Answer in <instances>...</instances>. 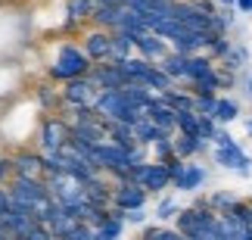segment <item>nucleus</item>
Listing matches in <instances>:
<instances>
[{
  "mask_svg": "<svg viewBox=\"0 0 252 240\" xmlns=\"http://www.w3.org/2000/svg\"><path fill=\"white\" fill-rule=\"evenodd\" d=\"M134 56V34L125 32H112L109 37V63H125Z\"/></svg>",
  "mask_w": 252,
  "mask_h": 240,
  "instance_id": "nucleus-21",
  "label": "nucleus"
},
{
  "mask_svg": "<svg viewBox=\"0 0 252 240\" xmlns=\"http://www.w3.org/2000/svg\"><path fill=\"white\" fill-rule=\"evenodd\" d=\"M94 109H96V116L103 122H122V125H137L143 116H147L143 109L131 106L122 91H100L96 100H94Z\"/></svg>",
  "mask_w": 252,
  "mask_h": 240,
  "instance_id": "nucleus-4",
  "label": "nucleus"
},
{
  "mask_svg": "<svg viewBox=\"0 0 252 240\" xmlns=\"http://www.w3.org/2000/svg\"><path fill=\"white\" fill-rule=\"evenodd\" d=\"M240 88H243L246 100H252V69H246L243 75H240Z\"/></svg>",
  "mask_w": 252,
  "mask_h": 240,
  "instance_id": "nucleus-40",
  "label": "nucleus"
},
{
  "mask_svg": "<svg viewBox=\"0 0 252 240\" xmlns=\"http://www.w3.org/2000/svg\"><path fill=\"white\" fill-rule=\"evenodd\" d=\"M6 190H9V197H13L19 206H25L28 212H34L37 218H41L44 209L53 203V197H50V190H47V181H44V178L16 175V178L6 184Z\"/></svg>",
  "mask_w": 252,
  "mask_h": 240,
  "instance_id": "nucleus-3",
  "label": "nucleus"
},
{
  "mask_svg": "<svg viewBox=\"0 0 252 240\" xmlns=\"http://www.w3.org/2000/svg\"><path fill=\"white\" fill-rule=\"evenodd\" d=\"M212 162L224 171H234L240 178L252 175V156L246 153V147L240 140H234L230 147H212Z\"/></svg>",
  "mask_w": 252,
  "mask_h": 240,
  "instance_id": "nucleus-7",
  "label": "nucleus"
},
{
  "mask_svg": "<svg viewBox=\"0 0 252 240\" xmlns=\"http://www.w3.org/2000/svg\"><path fill=\"white\" fill-rule=\"evenodd\" d=\"M65 240H100V237H96V228H94V225H84V222H81Z\"/></svg>",
  "mask_w": 252,
  "mask_h": 240,
  "instance_id": "nucleus-37",
  "label": "nucleus"
},
{
  "mask_svg": "<svg viewBox=\"0 0 252 240\" xmlns=\"http://www.w3.org/2000/svg\"><path fill=\"white\" fill-rule=\"evenodd\" d=\"M230 143H234V134H230L224 125H218L215 137H212V147H230Z\"/></svg>",
  "mask_w": 252,
  "mask_h": 240,
  "instance_id": "nucleus-38",
  "label": "nucleus"
},
{
  "mask_svg": "<svg viewBox=\"0 0 252 240\" xmlns=\"http://www.w3.org/2000/svg\"><path fill=\"white\" fill-rule=\"evenodd\" d=\"M128 181H134V184H140L143 190H147L150 197H162L165 190L171 187V175H168V166H162V162H137V166L128 169Z\"/></svg>",
  "mask_w": 252,
  "mask_h": 240,
  "instance_id": "nucleus-6",
  "label": "nucleus"
},
{
  "mask_svg": "<svg viewBox=\"0 0 252 240\" xmlns=\"http://www.w3.org/2000/svg\"><path fill=\"white\" fill-rule=\"evenodd\" d=\"M240 116H243V106H240V100L237 97H227V94H218V103H215V119L218 125H234V122H240Z\"/></svg>",
  "mask_w": 252,
  "mask_h": 240,
  "instance_id": "nucleus-20",
  "label": "nucleus"
},
{
  "mask_svg": "<svg viewBox=\"0 0 252 240\" xmlns=\"http://www.w3.org/2000/svg\"><path fill=\"white\" fill-rule=\"evenodd\" d=\"M60 94H63V106H94L96 100V84L87 78H75V81H65L60 84Z\"/></svg>",
  "mask_w": 252,
  "mask_h": 240,
  "instance_id": "nucleus-10",
  "label": "nucleus"
},
{
  "mask_svg": "<svg viewBox=\"0 0 252 240\" xmlns=\"http://www.w3.org/2000/svg\"><path fill=\"white\" fill-rule=\"evenodd\" d=\"M234 9L243 16H252V0H234Z\"/></svg>",
  "mask_w": 252,
  "mask_h": 240,
  "instance_id": "nucleus-41",
  "label": "nucleus"
},
{
  "mask_svg": "<svg viewBox=\"0 0 252 240\" xmlns=\"http://www.w3.org/2000/svg\"><path fill=\"white\" fill-rule=\"evenodd\" d=\"M122 94L128 97L131 106H137V109H143V112H147V109L153 106V100L159 97V94H153L150 88H143V84H128V88H122Z\"/></svg>",
  "mask_w": 252,
  "mask_h": 240,
  "instance_id": "nucleus-25",
  "label": "nucleus"
},
{
  "mask_svg": "<svg viewBox=\"0 0 252 240\" xmlns=\"http://www.w3.org/2000/svg\"><path fill=\"white\" fill-rule=\"evenodd\" d=\"M249 60H252V50H249V44H243V41H234V47H230V53L221 60L218 66L221 69H227V72H234V75H243L246 72V66H249Z\"/></svg>",
  "mask_w": 252,
  "mask_h": 240,
  "instance_id": "nucleus-19",
  "label": "nucleus"
},
{
  "mask_svg": "<svg viewBox=\"0 0 252 240\" xmlns=\"http://www.w3.org/2000/svg\"><path fill=\"white\" fill-rule=\"evenodd\" d=\"M184 63H187V56H181V53H174V50H171L165 60L159 63V69L165 72L174 84H184Z\"/></svg>",
  "mask_w": 252,
  "mask_h": 240,
  "instance_id": "nucleus-28",
  "label": "nucleus"
},
{
  "mask_svg": "<svg viewBox=\"0 0 252 240\" xmlns=\"http://www.w3.org/2000/svg\"><path fill=\"white\" fill-rule=\"evenodd\" d=\"M178 134H190V137H199V116L193 109L178 112Z\"/></svg>",
  "mask_w": 252,
  "mask_h": 240,
  "instance_id": "nucleus-32",
  "label": "nucleus"
},
{
  "mask_svg": "<svg viewBox=\"0 0 252 240\" xmlns=\"http://www.w3.org/2000/svg\"><path fill=\"white\" fill-rule=\"evenodd\" d=\"M206 181H209V169L202 166V162L190 159V162H184L181 175L171 181V187L181 190V194H199V190L206 187Z\"/></svg>",
  "mask_w": 252,
  "mask_h": 240,
  "instance_id": "nucleus-12",
  "label": "nucleus"
},
{
  "mask_svg": "<svg viewBox=\"0 0 252 240\" xmlns=\"http://www.w3.org/2000/svg\"><path fill=\"white\" fill-rule=\"evenodd\" d=\"M147 203H150V194L140 184H134V181H119V184H112V209H119V212H134V209H147Z\"/></svg>",
  "mask_w": 252,
  "mask_h": 240,
  "instance_id": "nucleus-9",
  "label": "nucleus"
},
{
  "mask_svg": "<svg viewBox=\"0 0 252 240\" xmlns=\"http://www.w3.org/2000/svg\"><path fill=\"white\" fill-rule=\"evenodd\" d=\"M87 78L96 84V91H122V88H128V84H131L119 63H96L94 69L87 72Z\"/></svg>",
  "mask_w": 252,
  "mask_h": 240,
  "instance_id": "nucleus-11",
  "label": "nucleus"
},
{
  "mask_svg": "<svg viewBox=\"0 0 252 240\" xmlns=\"http://www.w3.org/2000/svg\"><path fill=\"white\" fill-rule=\"evenodd\" d=\"M215 103H218V94L193 97V112H196V116H215Z\"/></svg>",
  "mask_w": 252,
  "mask_h": 240,
  "instance_id": "nucleus-35",
  "label": "nucleus"
},
{
  "mask_svg": "<svg viewBox=\"0 0 252 240\" xmlns=\"http://www.w3.org/2000/svg\"><path fill=\"white\" fill-rule=\"evenodd\" d=\"M178 212H181V206H178V200L174 197H159V203H156V222L159 225H174V218H178Z\"/></svg>",
  "mask_w": 252,
  "mask_h": 240,
  "instance_id": "nucleus-30",
  "label": "nucleus"
},
{
  "mask_svg": "<svg viewBox=\"0 0 252 240\" xmlns=\"http://www.w3.org/2000/svg\"><path fill=\"white\" fill-rule=\"evenodd\" d=\"M134 53L137 56H143L147 63H162L165 56L171 53V47H168V41H162L159 34H153V32H147V34H140V37H134Z\"/></svg>",
  "mask_w": 252,
  "mask_h": 240,
  "instance_id": "nucleus-14",
  "label": "nucleus"
},
{
  "mask_svg": "<svg viewBox=\"0 0 252 240\" xmlns=\"http://www.w3.org/2000/svg\"><path fill=\"white\" fill-rule=\"evenodd\" d=\"M109 37H112V32L96 28V25H84V32L78 34L81 50L87 53V60H91L94 66L96 63H109Z\"/></svg>",
  "mask_w": 252,
  "mask_h": 240,
  "instance_id": "nucleus-8",
  "label": "nucleus"
},
{
  "mask_svg": "<svg viewBox=\"0 0 252 240\" xmlns=\"http://www.w3.org/2000/svg\"><path fill=\"white\" fill-rule=\"evenodd\" d=\"M230 47H234V41H230V34H212V32H209V47H206V53H209L215 63H221V60H224V56L230 53Z\"/></svg>",
  "mask_w": 252,
  "mask_h": 240,
  "instance_id": "nucleus-29",
  "label": "nucleus"
},
{
  "mask_svg": "<svg viewBox=\"0 0 252 240\" xmlns=\"http://www.w3.org/2000/svg\"><path fill=\"white\" fill-rule=\"evenodd\" d=\"M171 137H174V134H171ZM171 137H159V140L150 147V159H153V162H162V166H165V162L174 159V140H171Z\"/></svg>",
  "mask_w": 252,
  "mask_h": 240,
  "instance_id": "nucleus-31",
  "label": "nucleus"
},
{
  "mask_svg": "<svg viewBox=\"0 0 252 240\" xmlns=\"http://www.w3.org/2000/svg\"><path fill=\"white\" fill-rule=\"evenodd\" d=\"M41 106L34 103L32 94L6 100L3 112H0V137H3L6 150H19V147H34V134L41 125Z\"/></svg>",
  "mask_w": 252,
  "mask_h": 240,
  "instance_id": "nucleus-1",
  "label": "nucleus"
},
{
  "mask_svg": "<svg viewBox=\"0 0 252 240\" xmlns=\"http://www.w3.org/2000/svg\"><path fill=\"white\" fill-rule=\"evenodd\" d=\"M215 131H218V122H215V119H212V116H199V137H202V140L212 143Z\"/></svg>",
  "mask_w": 252,
  "mask_h": 240,
  "instance_id": "nucleus-36",
  "label": "nucleus"
},
{
  "mask_svg": "<svg viewBox=\"0 0 252 240\" xmlns=\"http://www.w3.org/2000/svg\"><path fill=\"white\" fill-rule=\"evenodd\" d=\"M215 3H218L221 9H234V0H215Z\"/></svg>",
  "mask_w": 252,
  "mask_h": 240,
  "instance_id": "nucleus-43",
  "label": "nucleus"
},
{
  "mask_svg": "<svg viewBox=\"0 0 252 240\" xmlns=\"http://www.w3.org/2000/svg\"><path fill=\"white\" fill-rule=\"evenodd\" d=\"M159 100L171 106L174 112H184V109H193V94L190 91H181V88H171L165 94H159Z\"/></svg>",
  "mask_w": 252,
  "mask_h": 240,
  "instance_id": "nucleus-27",
  "label": "nucleus"
},
{
  "mask_svg": "<svg viewBox=\"0 0 252 240\" xmlns=\"http://www.w3.org/2000/svg\"><path fill=\"white\" fill-rule=\"evenodd\" d=\"M19 175L16 171V159H13V150H3L0 153V187H6L9 181Z\"/></svg>",
  "mask_w": 252,
  "mask_h": 240,
  "instance_id": "nucleus-33",
  "label": "nucleus"
},
{
  "mask_svg": "<svg viewBox=\"0 0 252 240\" xmlns=\"http://www.w3.org/2000/svg\"><path fill=\"white\" fill-rule=\"evenodd\" d=\"M125 225H147V209H134V212H125Z\"/></svg>",
  "mask_w": 252,
  "mask_h": 240,
  "instance_id": "nucleus-39",
  "label": "nucleus"
},
{
  "mask_svg": "<svg viewBox=\"0 0 252 240\" xmlns=\"http://www.w3.org/2000/svg\"><path fill=\"white\" fill-rule=\"evenodd\" d=\"M237 200H240V197H234V194H224V190H215V194H209V197H206V203H209V206H212V209H215V212L221 215V212H227V209L234 206Z\"/></svg>",
  "mask_w": 252,
  "mask_h": 240,
  "instance_id": "nucleus-34",
  "label": "nucleus"
},
{
  "mask_svg": "<svg viewBox=\"0 0 252 240\" xmlns=\"http://www.w3.org/2000/svg\"><path fill=\"white\" fill-rule=\"evenodd\" d=\"M215 69H218V63L212 60L209 53H193V56H187V63H184V84L190 88V84L209 78Z\"/></svg>",
  "mask_w": 252,
  "mask_h": 240,
  "instance_id": "nucleus-15",
  "label": "nucleus"
},
{
  "mask_svg": "<svg viewBox=\"0 0 252 240\" xmlns=\"http://www.w3.org/2000/svg\"><path fill=\"white\" fill-rule=\"evenodd\" d=\"M147 119L156 125V128H162L165 134H178V112H174L171 106H165L159 97L153 100V106L147 109Z\"/></svg>",
  "mask_w": 252,
  "mask_h": 240,
  "instance_id": "nucleus-18",
  "label": "nucleus"
},
{
  "mask_svg": "<svg viewBox=\"0 0 252 240\" xmlns=\"http://www.w3.org/2000/svg\"><path fill=\"white\" fill-rule=\"evenodd\" d=\"M69 140H72V128L65 125V119L60 116V112L41 116V125H37V134H34V150L41 153V156L60 153Z\"/></svg>",
  "mask_w": 252,
  "mask_h": 240,
  "instance_id": "nucleus-5",
  "label": "nucleus"
},
{
  "mask_svg": "<svg viewBox=\"0 0 252 240\" xmlns=\"http://www.w3.org/2000/svg\"><path fill=\"white\" fill-rule=\"evenodd\" d=\"M94 9H96L94 0H65V16H69L75 25H91Z\"/></svg>",
  "mask_w": 252,
  "mask_h": 240,
  "instance_id": "nucleus-23",
  "label": "nucleus"
},
{
  "mask_svg": "<svg viewBox=\"0 0 252 240\" xmlns=\"http://www.w3.org/2000/svg\"><path fill=\"white\" fill-rule=\"evenodd\" d=\"M125 228H128V225H125V212L112 209V212L106 215V222L96 225V237H100V240H122Z\"/></svg>",
  "mask_w": 252,
  "mask_h": 240,
  "instance_id": "nucleus-22",
  "label": "nucleus"
},
{
  "mask_svg": "<svg viewBox=\"0 0 252 240\" xmlns=\"http://www.w3.org/2000/svg\"><path fill=\"white\" fill-rule=\"evenodd\" d=\"M32 97H34L37 106H41L44 116H50V112H60V109H63V94H60V84H53L50 78L34 81Z\"/></svg>",
  "mask_w": 252,
  "mask_h": 240,
  "instance_id": "nucleus-13",
  "label": "nucleus"
},
{
  "mask_svg": "<svg viewBox=\"0 0 252 240\" xmlns=\"http://www.w3.org/2000/svg\"><path fill=\"white\" fill-rule=\"evenodd\" d=\"M91 69H94V63L81 50L78 37H60V41H53L44 56V78H50L53 84L84 78Z\"/></svg>",
  "mask_w": 252,
  "mask_h": 240,
  "instance_id": "nucleus-2",
  "label": "nucleus"
},
{
  "mask_svg": "<svg viewBox=\"0 0 252 240\" xmlns=\"http://www.w3.org/2000/svg\"><path fill=\"white\" fill-rule=\"evenodd\" d=\"M243 131H246V137L252 140V119H243Z\"/></svg>",
  "mask_w": 252,
  "mask_h": 240,
  "instance_id": "nucleus-42",
  "label": "nucleus"
},
{
  "mask_svg": "<svg viewBox=\"0 0 252 240\" xmlns=\"http://www.w3.org/2000/svg\"><path fill=\"white\" fill-rule=\"evenodd\" d=\"M134 134H137V140H140V147H153V143H156L159 137H171V134H165V131H162V128H156V125H153L147 116H143L137 125H134Z\"/></svg>",
  "mask_w": 252,
  "mask_h": 240,
  "instance_id": "nucleus-26",
  "label": "nucleus"
},
{
  "mask_svg": "<svg viewBox=\"0 0 252 240\" xmlns=\"http://www.w3.org/2000/svg\"><path fill=\"white\" fill-rule=\"evenodd\" d=\"M174 156L184 159V162H190V159H199V156H206V153L212 150V143L209 140H202V137H190V134H174Z\"/></svg>",
  "mask_w": 252,
  "mask_h": 240,
  "instance_id": "nucleus-17",
  "label": "nucleus"
},
{
  "mask_svg": "<svg viewBox=\"0 0 252 240\" xmlns=\"http://www.w3.org/2000/svg\"><path fill=\"white\" fill-rule=\"evenodd\" d=\"M140 84H143V88H150L153 94H165V91H171V88H178V84H174V81H171L168 75L159 69L156 63L150 66V72L143 75V81H140Z\"/></svg>",
  "mask_w": 252,
  "mask_h": 240,
  "instance_id": "nucleus-24",
  "label": "nucleus"
},
{
  "mask_svg": "<svg viewBox=\"0 0 252 240\" xmlns=\"http://www.w3.org/2000/svg\"><path fill=\"white\" fill-rule=\"evenodd\" d=\"M13 159H16V171H19V175H25V178H44V156L34 147L13 150Z\"/></svg>",
  "mask_w": 252,
  "mask_h": 240,
  "instance_id": "nucleus-16",
  "label": "nucleus"
}]
</instances>
